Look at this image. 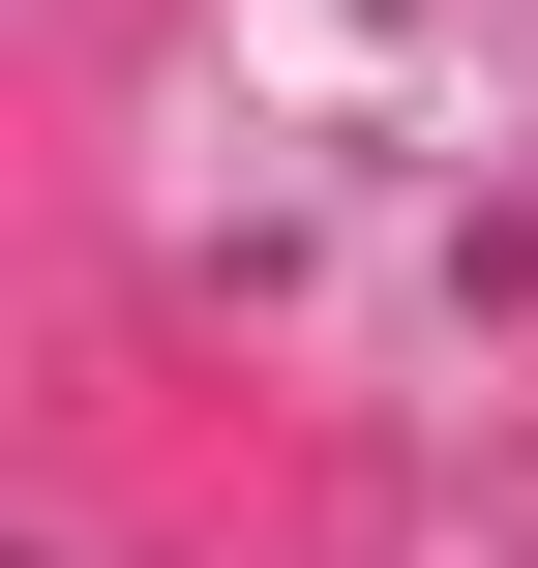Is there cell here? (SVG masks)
Wrapping results in <instances>:
<instances>
[]
</instances>
